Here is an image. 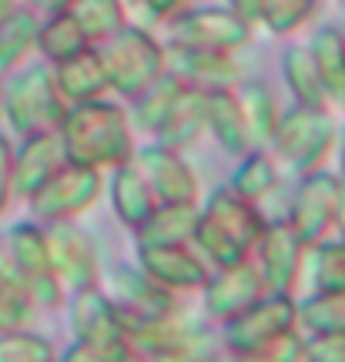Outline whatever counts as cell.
<instances>
[{"label":"cell","instance_id":"obj_1","mask_svg":"<svg viewBox=\"0 0 345 362\" xmlns=\"http://www.w3.org/2000/svg\"><path fill=\"white\" fill-rule=\"evenodd\" d=\"M67 161L88 165L98 171H111L121 161L134 158V128L124 101L101 98L88 104H71L57 124Z\"/></svg>","mask_w":345,"mask_h":362},{"label":"cell","instance_id":"obj_2","mask_svg":"<svg viewBox=\"0 0 345 362\" xmlns=\"http://www.w3.org/2000/svg\"><path fill=\"white\" fill-rule=\"evenodd\" d=\"M265 225L269 215L262 211V205L238 198L225 185L198 202V228H194L192 248L205 259L208 269L252 259V248L262 238Z\"/></svg>","mask_w":345,"mask_h":362},{"label":"cell","instance_id":"obj_3","mask_svg":"<svg viewBox=\"0 0 345 362\" xmlns=\"http://www.w3.org/2000/svg\"><path fill=\"white\" fill-rule=\"evenodd\" d=\"M339 141H342V134H339V124L332 117V107L315 111V107L292 104L281 111L269 151L295 178H305V175L329 168V161L339 155Z\"/></svg>","mask_w":345,"mask_h":362},{"label":"cell","instance_id":"obj_4","mask_svg":"<svg viewBox=\"0 0 345 362\" xmlns=\"http://www.w3.org/2000/svg\"><path fill=\"white\" fill-rule=\"evenodd\" d=\"M111 98L131 101L168 71V47L151 34V27L124 24L117 34L98 44Z\"/></svg>","mask_w":345,"mask_h":362},{"label":"cell","instance_id":"obj_5","mask_svg":"<svg viewBox=\"0 0 345 362\" xmlns=\"http://www.w3.org/2000/svg\"><path fill=\"white\" fill-rule=\"evenodd\" d=\"M67 104L57 94L51 67L44 61H27L24 67L11 71L4 78V104L0 117L7 121L11 134H37V131H54L64 117Z\"/></svg>","mask_w":345,"mask_h":362},{"label":"cell","instance_id":"obj_6","mask_svg":"<svg viewBox=\"0 0 345 362\" xmlns=\"http://www.w3.org/2000/svg\"><path fill=\"white\" fill-rule=\"evenodd\" d=\"M101 198L104 171L77 165V161H64L27 198V208L37 225H57V221H81L90 208H98Z\"/></svg>","mask_w":345,"mask_h":362},{"label":"cell","instance_id":"obj_7","mask_svg":"<svg viewBox=\"0 0 345 362\" xmlns=\"http://www.w3.org/2000/svg\"><path fill=\"white\" fill-rule=\"evenodd\" d=\"M4 238H7V252H11L13 282L30 296V302L37 309H61L67 302V292L51 269L47 242H44V225H37L34 218L17 221V225H11L4 232Z\"/></svg>","mask_w":345,"mask_h":362},{"label":"cell","instance_id":"obj_8","mask_svg":"<svg viewBox=\"0 0 345 362\" xmlns=\"http://www.w3.org/2000/svg\"><path fill=\"white\" fill-rule=\"evenodd\" d=\"M255 27L231 7H215V4H194L178 17L168 21V44L178 47H201V51H228L238 54L252 40Z\"/></svg>","mask_w":345,"mask_h":362},{"label":"cell","instance_id":"obj_9","mask_svg":"<svg viewBox=\"0 0 345 362\" xmlns=\"http://www.w3.org/2000/svg\"><path fill=\"white\" fill-rule=\"evenodd\" d=\"M44 242H47L51 269L57 275V282L64 285L67 296L81 292V288H90V285H101V245L81 221L44 225Z\"/></svg>","mask_w":345,"mask_h":362},{"label":"cell","instance_id":"obj_10","mask_svg":"<svg viewBox=\"0 0 345 362\" xmlns=\"http://www.w3.org/2000/svg\"><path fill=\"white\" fill-rule=\"evenodd\" d=\"M252 262L265 292L295 296L308 269V245L285 225V218H269L262 238L252 248Z\"/></svg>","mask_w":345,"mask_h":362},{"label":"cell","instance_id":"obj_11","mask_svg":"<svg viewBox=\"0 0 345 362\" xmlns=\"http://www.w3.org/2000/svg\"><path fill=\"white\" fill-rule=\"evenodd\" d=\"M215 329L225 352H242L252 349V346H262L269 339H279L285 332L298 329V298L265 292L248 309H242L238 315H231L228 322L215 325Z\"/></svg>","mask_w":345,"mask_h":362},{"label":"cell","instance_id":"obj_12","mask_svg":"<svg viewBox=\"0 0 345 362\" xmlns=\"http://www.w3.org/2000/svg\"><path fill=\"white\" fill-rule=\"evenodd\" d=\"M201 319L208 325L228 322L231 315H238L242 309H248L255 298L265 296V285L258 279V269L252 259L231 262V265H218L208 272L205 285H201Z\"/></svg>","mask_w":345,"mask_h":362},{"label":"cell","instance_id":"obj_13","mask_svg":"<svg viewBox=\"0 0 345 362\" xmlns=\"http://www.w3.org/2000/svg\"><path fill=\"white\" fill-rule=\"evenodd\" d=\"M335 194H339V175L329 168L298 178V188H295V194H292L285 225H288L308 248L325 242V238H332Z\"/></svg>","mask_w":345,"mask_h":362},{"label":"cell","instance_id":"obj_14","mask_svg":"<svg viewBox=\"0 0 345 362\" xmlns=\"http://www.w3.org/2000/svg\"><path fill=\"white\" fill-rule=\"evenodd\" d=\"M101 288L107 292V298L115 302V309L121 312V322H148L171 312L175 305H181L185 298L165 292L161 285H154L138 265H117L107 275H101Z\"/></svg>","mask_w":345,"mask_h":362},{"label":"cell","instance_id":"obj_15","mask_svg":"<svg viewBox=\"0 0 345 362\" xmlns=\"http://www.w3.org/2000/svg\"><path fill=\"white\" fill-rule=\"evenodd\" d=\"M134 265L154 285H161L165 292H171L178 298L198 296L208 279V272H211L192 245H138Z\"/></svg>","mask_w":345,"mask_h":362},{"label":"cell","instance_id":"obj_16","mask_svg":"<svg viewBox=\"0 0 345 362\" xmlns=\"http://www.w3.org/2000/svg\"><path fill=\"white\" fill-rule=\"evenodd\" d=\"M67 312H71V342L88 346L90 352H107L111 346L124 342V322L115 302L107 298L101 285H90L81 292L67 296Z\"/></svg>","mask_w":345,"mask_h":362},{"label":"cell","instance_id":"obj_17","mask_svg":"<svg viewBox=\"0 0 345 362\" xmlns=\"http://www.w3.org/2000/svg\"><path fill=\"white\" fill-rule=\"evenodd\" d=\"M134 161L141 165L158 202H192V205L201 202V178L185 158V151L148 141L134 151Z\"/></svg>","mask_w":345,"mask_h":362},{"label":"cell","instance_id":"obj_18","mask_svg":"<svg viewBox=\"0 0 345 362\" xmlns=\"http://www.w3.org/2000/svg\"><path fill=\"white\" fill-rule=\"evenodd\" d=\"M165 47H168V74H175L185 88L218 90V88H238L245 81V64L238 61V54L178 47V44H165Z\"/></svg>","mask_w":345,"mask_h":362},{"label":"cell","instance_id":"obj_19","mask_svg":"<svg viewBox=\"0 0 345 362\" xmlns=\"http://www.w3.org/2000/svg\"><path fill=\"white\" fill-rule=\"evenodd\" d=\"M64 161L67 155L57 128L24 134L13 144V202H27Z\"/></svg>","mask_w":345,"mask_h":362},{"label":"cell","instance_id":"obj_20","mask_svg":"<svg viewBox=\"0 0 345 362\" xmlns=\"http://www.w3.org/2000/svg\"><path fill=\"white\" fill-rule=\"evenodd\" d=\"M104 198L111 202L115 218L128 232H134L141 221L154 211V205H158L151 185H148V178H144V171H141V165L134 158L121 161L111 171H104Z\"/></svg>","mask_w":345,"mask_h":362},{"label":"cell","instance_id":"obj_21","mask_svg":"<svg viewBox=\"0 0 345 362\" xmlns=\"http://www.w3.org/2000/svg\"><path fill=\"white\" fill-rule=\"evenodd\" d=\"M54 84H57V94L64 98V104H88V101H101V98H111V84H107V74H104L101 54L98 47H88V51L67 57L61 64L51 67Z\"/></svg>","mask_w":345,"mask_h":362},{"label":"cell","instance_id":"obj_22","mask_svg":"<svg viewBox=\"0 0 345 362\" xmlns=\"http://www.w3.org/2000/svg\"><path fill=\"white\" fill-rule=\"evenodd\" d=\"M201 325H205L201 312H194L188 302H181V305H175L171 312L158 315V319L124 325V339L148 359L154 352H161V349H168V346L181 342L185 336H192L194 329H201Z\"/></svg>","mask_w":345,"mask_h":362},{"label":"cell","instance_id":"obj_23","mask_svg":"<svg viewBox=\"0 0 345 362\" xmlns=\"http://www.w3.org/2000/svg\"><path fill=\"white\" fill-rule=\"evenodd\" d=\"M205 134L231 158H242L252 148L235 88L205 90Z\"/></svg>","mask_w":345,"mask_h":362},{"label":"cell","instance_id":"obj_24","mask_svg":"<svg viewBox=\"0 0 345 362\" xmlns=\"http://www.w3.org/2000/svg\"><path fill=\"white\" fill-rule=\"evenodd\" d=\"M198 228V205L158 202L154 211L134 228V245H192Z\"/></svg>","mask_w":345,"mask_h":362},{"label":"cell","instance_id":"obj_25","mask_svg":"<svg viewBox=\"0 0 345 362\" xmlns=\"http://www.w3.org/2000/svg\"><path fill=\"white\" fill-rule=\"evenodd\" d=\"M315 64L329 107H345V30L342 27H319L305 44Z\"/></svg>","mask_w":345,"mask_h":362},{"label":"cell","instance_id":"obj_26","mask_svg":"<svg viewBox=\"0 0 345 362\" xmlns=\"http://www.w3.org/2000/svg\"><path fill=\"white\" fill-rule=\"evenodd\" d=\"M235 94H238V107H242L252 148H269L271 138H275V128L281 121V111H285L279 94L265 81H242L235 88Z\"/></svg>","mask_w":345,"mask_h":362},{"label":"cell","instance_id":"obj_27","mask_svg":"<svg viewBox=\"0 0 345 362\" xmlns=\"http://www.w3.org/2000/svg\"><path fill=\"white\" fill-rule=\"evenodd\" d=\"M201 138H205V90L185 88L151 141L175 148V151H188Z\"/></svg>","mask_w":345,"mask_h":362},{"label":"cell","instance_id":"obj_28","mask_svg":"<svg viewBox=\"0 0 345 362\" xmlns=\"http://www.w3.org/2000/svg\"><path fill=\"white\" fill-rule=\"evenodd\" d=\"M281 181V165L275 161L269 148H248L242 158H238V168L231 171L228 188L238 198L252 202V205H262L265 198L275 194Z\"/></svg>","mask_w":345,"mask_h":362},{"label":"cell","instance_id":"obj_29","mask_svg":"<svg viewBox=\"0 0 345 362\" xmlns=\"http://www.w3.org/2000/svg\"><path fill=\"white\" fill-rule=\"evenodd\" d=\"M181 90H185V84H181L175 74H168V71H165V74L154 81V84H148L141 94H134L131 101H124L134 134L141 131V134L154 138V134H158V128L165 124L168 111L175 107V101H178Z\"/></svg>","mask_w":345,"mask_h":362},{"label":"cell","instance_id":"obj_30","mask_svg":"<svg viewBox=\"0 0 345 362\" xmlns=\"http://www.w3.org/2000/svg\"><path fill=\"white\" fill-rule=\"evenodd\" d=\"M37 27H40V13L27 11L21 4L0 24V78H7L17 67H24L37 54Z\"/></svg>","mask_w":345,"mask_h":362},{"label":"cell","instance_id":"obj_31","mask_svg":"<svg viewBox=\"0 0 345 362\" xmlns=\"http://www.w3.org/2000/svg\"><path fill=\"white\" fill-rule=\"evenodd\" d=\"M281 81L292 94V104L298 107H315V111H325L329 107V98L322 90V81L315 74V64L308 57L305 44H288L285 54H281Z\"/></svg>","mask_w":345,"mask_h":362},{"label":"cell","instance_id":"obj_32","mask_svg":"<svg viewBox=\"0 0 345 362\" xmlns=\"http://www.w3.org/2000/svg\"><path fill=\"white\" fill-rule=\"evenodd\" d=\"M88 47L90 44H88V37H84V30L77 27V21L67 11H57V13L40 17L37 57L47 67L61 64V61H67V57H74V54H81V51H88Z\"/></svg>","mask_w":345,"mask_h":362},{"label":"cell","instance_id":"obj_33","mask_svg":"<svg viewBox=\"0 0 345 362\" xmlns=\"http://www.w3.org/2000/svg\"><path fill=\"white\" fill-rule=\"evenodd\" d=\"M67 13L77 21V27L84 30L90 47H98L101 40H107L111 34H117L121 27L128 24V11L124 0H71Z\"/></svg>","mask_w":345,"mask_h":362},{"label":"cell","instance_id":"obj_34","mask_svg":"<svg viewBox=\"0 0 345 362\" xmlns=\"http://www.w3.org/2000/svg\"><path fill=\"white\" fill-rule=\"evenodd\" d=\"M312 292H345V238H325L308 248Z\"/></svg>","mask_w":345,"mask_h":362},{"label":"cell","instance_id":"obj_35","mask_svg":"<svg viewBox=\"0 0 345 362\" xmlns=\"http://www.w3.org/2000/svg\"><path fill=\"white\" fill-rule=\"evenodd\" d=\"M298 329L305 336L345 332V292H312L298 302Z\"/></svg>","mask_w":345,"mask_h":362},{"label":"cell","instance_id":"obj_36","mask_svg":"<svg viewBox=\"0 0 345 362\" xmlns=\"http://www.w3.org/2000/svg\"><path fill=\"white\" fill-rule=\"evenodd\" d=\"M319 4L322 0H265L258 27H265L275 37H288L319 13Z\"/></svg>","mask_w":345,"mask_h":362},{"label":"cell","instance_id":"obj_37","mask_svg":"<svg viewBox=\"0 0 345 362\" xmlns=\"http://www.w3.org/2000/svg\"><path fill=\"white\" fill-rule=\"evenodd\" d=\"M54 342L34 329L0 332V362H54Z\"/></svg>","mask_w":345,"mask_h":362},{"label":"cell","instance_id":"obj_38","mask_svg":"<svg viewBox=\"0 0 345 362\" xmlns=\"http://www.w3.org/2000/svg\"><path fill=\"white\" fill-rule=\"evenodd\" d=\"M228 359L231 362H305V332L292 329V332H285L279 339H269L262 346L228 352Z\"/></svg>","mask_w":345,"mask_h":362},{"label":"cell","instance_id":"obj_39","mask_svg":"<svg viewBox=\"0 0 345 362\" xmlns=\"http://www.w3.org/2000/svg\"><path fill=\"white\" fill-rule=\"evenodd\" d=\"M218 349H221L218 329H211V325L205 322L201 329H194L192 336L181 339V342H175V346H168V349L148 356V362H208Z\"/></svg>","mask_w":345,"mask_h":362},{"label":"cell","instance_id":"obj_40","mask_svg":"<svg viewBox=\"0 0 345 362\" xmlns=\"http://www.w3.org/2000/svg\"><path fill=\"white\" fill-rule=\"evenodd\" d=\"M37 312L40 309L30 302V296L17 282H0V332L30 329Z\"/></svg>","mask_w":345,"mask_h":362},{"label":"cell","instance_id":"obj_41","mask_svg":"<svg viewBox=\"0 0 345 362\" xmlns=\"http://www.w3.org/2000/svg\"><path fill=\"white\" fill-rule=\"evenodd\" d=\"M305 362H345V332L305 336Z\"/></svg>","mask_w":345,"mask_h":362},{"label":"cell","instance_id":"obj_42","mask_svg":"<svg viewBox=\"0 0 345 362\" xmlns=\"http://www.w3.org/2000/svg\"><path fill=\"white\" fill-rule=\"evenodd\" d=\"M13 205V141L0 131V215Z\"/></svg>","mask_w":345,"mask_h":362},{"label":"cell","instance_id":"obj_43","mask_svg":"<svg viewBox=\"0 0 345 362\" xmlns=\"http://www.w3.org/2000/svg\"><path fill=\"white\" fill-rule=\"evenodd\" d=\"M54 362H101V356L90 352L88 346H81V342H67L64 349L54 356Z\"/></svg>","mask_w":345,"mask_h":362},{"label":"cell","instance_id":"obj_44","mask_svg":"<svg viewBox=\"0 0 345 362\" xmlns=\"http://www.w3.org/2000/svg\"><path fill=\"white\" fill-rule=\"evenodd\" d=\"M101 362H148V359H144V356H141V352L131 346L128 339H124V342L111 346L107 352H101Z\"/></svg>","mask_w":345,"mask_h":362},{"label":"cell","instance_id":"obj_45","mask_svg":"<svg viewBox=\"0 0 345 362\" xmlns=\"http://www.w3.org/2000/svg\"><path fill=\"white\" fill-rule=\"evenodd\" d=\"M262 4L265 0H228L225 7H231V11L238 13V17H245L252 27H258V17H262Z\"/></svg>","mask_w":345,"mask_h":362},{"label":"cell","instance_id":"obj_46","mask_svg":"<svg viewBox=\"0 0 345 362\" xmlns=\"http://www.w3.org/2000/svg\"><path fill=\"white\" fill-rule=\"evenodd\" d=\"M21 7H27V11L40 13V17H47V13H57V11H67V4L71 0H17Z\"/></svg>","mask_w":345,"mask_h":362},{"label":"cell","instance_id":"obj_47","mask_svg":"<svg viewBox=\"0 0 345 362\" xmlns=\"http://www.w3.org/2000/svg\"><path fill=\"white\" fill-rule=\"evenodd\" d=\"M332 235H335V238H345V181H342V178H339V194H335Z\"/></svg>","mask_w":345,"mask_h":362},{"label":"cell","instance_id":"obj_48","mask_svg":"<svg viewBox=\"0 0 345 362\" xmlns=\"http://www.w3.org/2000/svg\"><path fill=\"white\" fill-rule=\"evenodd\" d=\"M0 282H13L11 252H7V238H4V232H0Z\"/></svg>","mask_w":345,"mask_h":362},{"label":"cell","instance_id":"obj_49","mask_svg":"<svg viewBox=\"0 0 345 362\" xmlns=\"http://www.w3.org/2000/svg\"><path fill=\"white\" fill-rule=\"evenodd\" d=\"M13 7H17V0H0V24L13 13Z\"/></svg>","mask_w":345,"mask_h":362},{"label":"cell","instance_id":"obj_50","mask_svg":"<svg viewBox=\"0 0 345 362\" xmlns=\"http://www.w3.org/2000/svg\"><path fill=\"white\" fill-rule=\"evenodd\" d=\"M339 178L345 181V141L339 144Z\"/></svg>","mask_w":345,"mask_h":362},{"label":"cell","instance_id":"obj_51","mask_svg":"<svg viewBox=\"0 0 345 362\" xmlns=\"http://www.w3.org/2000/svg\"><path fill=\"white\" fill-rule=\"evenodd\" d=\"M208 362H231V359H228V352H225V349H218V352H215V356H211V359H208Z\"/></svg>","mask_w":345,"mask_h":362},{"label":"cell","instance_id":"obj_52","mask_svg":"<svg viewBox=\"0 0 345 362\" xmlns=\"http://www.w3.org/2000/svg\"><path fill=\"white\" fill-rule=\"evenodd\" d=\"M0 104H4V78H0Z\"/></svg>","mask_w":345,"mask_h":362},{"label":"cell","instance_id":"obj_53","mask_svg":"<svg viewBox=\"0 0 345 362\" xmlns=\"http://www.w3.org/2000/svg\"><path fill=\"white\" fill-rule=\"evenodd\" d=\"M188 4H192V7H194V4H205V0H188Z\"/></svg>","mask_w":345,"mask_h":362},{"label":"cell","instance_id":"obj_54","mask_svg":"<svg viewBox=\"0 0 345 362\" xmlns=\"http://www.w3.org/2000/svg\"><path fill=\"white\" fill-rule=\"evenodd\" d=\"M339 7H342V11H345V0H339Z\"/></svg>","mask_w":345,"mask_h":362},{"label":"cell","instance_id":"obj_55","mask_svg":"<svg viewBox=\"0 0 345 362\" xmlns=\"http://www.w3.org/2000/svg\"><path fill=\"white\" fill-rule=\"evenodd\" d=\"M342 141H345V131H342Z\"/></svg>","mask_w":345,"mask_h":362}]
</instances>
